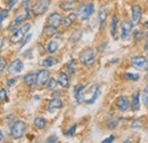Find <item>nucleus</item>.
Here are the masks:
<instances>
[{
  "instance_id": "obj_1",
  "label": "nucleus",
  "mask_w": 148,
  "mask_h": 143,
  "mask_svg": "<svg viewBox=\"0 0 148 143\" xmlns=\"http://www.w3.org/2000/svg\"><path fill=\"white\" fill-rule=\"evenodd\" d=\"M80 62L84 65V67H92L96 62V56H95V52L91 48H87L84 51H82L80 53Z\"/></svg>"
},
{
  "instance_id": "obj_2",
  "label": "nucleus",
  "mask_w": 148,
  "mask_h": 143,
  "mask_svg": "<svg viewBox=\"0 0 148 143\" xmlns=\"http://www.w3.org/2000/svg\"><path fill=\"white\" fill-rule=\"evenodd\" d=\"M25 129H26V124L24 121H21V120L14 121L13 125L10 126V135L13 139L18 140L24 135Z\"/></svg>"
},
{
  "instance_id": "obj_3",
  "label": "nucleus",
  "mask_w": 148,
  "mask_h": 143,
  "mask_svg": "<svg viewBox=\"0 0 148 143\" xmlns=\"http://www.w3.org/2000/svg\"><path fill=\"white\" fill-rule=\"evenodd\" d=\"M50 2L51 0H36L34 5H32V13H34L36 15H41L46 13L49 8Z\"/></svg>"
},
{
  "instance_id": "obj_4",
  "label": "nucleus",
  "mask_w": 148,
  "mask_h": 143,
  "mask_svg": "<svg viewBox=\"0 0 148 143\" xmlns=\"http://www.w3.org/2000/svg\"><path fill=\"white\" fill-rule=\"evenodd\" d=\"M31 25L30 24H25L24 26H22L18 30H15L14 33L10 37V42L12 44H17L19 41H22V39L25 37V35L27 33V31L30 30Z\"/></svg>"
},
{
  "instance_id": "obj_5",
  "label": "nucleus",
  "mask_w": 148,
  "mask_h": 143,
  "mask_svg": "<svg viewBox=\"0 0 148 143\" xmlns=\"http://www.w3.org/2000/svg\"><path fill=\"white\" fill-rule=\"evenodd\" d=\"M131 64L134 69L139 71H146L148 69V60H146L144 56H134L131 60Z\"/></svg>"
},
{
  "instance_id": "obj_6",
  "label": "nucleus",
  "mask_w": 148,
  "mask_h": 143,
  "mask_svg": "<svg viewBox=\"0 0 148 143\" xmlns=\"http://www.w3.org/2000/svg\"><path fill=\"white\" fill-rule=\"evenodd\" d=\"M50 79V73L48 70H40V71L37 73V85L38 88H42L47 83L48 80Z\"/></svg>"
},
{
  "instance_id": "obj_7",
  "label": "nucleus",
  "mask_w": 148,
  "mask_h": 143,
  "mask_svg": "<svg viewBox=\"0 0 148 143\" xmlns=\"http://www.w3.org/2000/svg\"><path fill=\"white\" fill-rule=\"evenodd\" d=\"M132 25H134L131 22H123L121 24V37L123 40H129L132 33Z\"/></svg>"
},
{
  "instance_id": "obj_8",
  "label": "nucleus",
  "mask_w": 148,
  "mask_h": 143,
  "mask_svg": "<svg viewBox=\"0 0 148 143\" xmlns=\"http://www.w3.org/2000/svg\"><path fill=\"white\" fill-rule=\"evenodd\" d=\"M23 69H24L23 62H22L21 60H15V61H13V62L8 65V68H7V73H9V74L19 73Z\"/></svg>"
},
{
  "instance_id": "obj_9",
  "label": "nucleus",
  "mask_w": 148,
  "mask_h": 143,
  "mask_svg": "<svg viewBox=\"0 0 148 143\" xmlns=\"http://www.w3.org/2000/svg\"><path fill=\"white\" fill-rule=\"evenodd\" d=\"M93 10H95L93 3H87V5H84V6L81 7V9H80V16H81V18L83 21H87L93 14Z\"/></svg>"
},
{
  "instance_id": "obj_10",
  "label": "nucleus",
  "mask_w": 148,
  "mask_h": 143,
  "mask_svg": "<svg viewBox=\"0 0 148 143\" xmlns=\"http://www.w3.org/2000/svg\"><path fill=\"white\" fill-rule=\"evenodd\" d=\"M130 106H131V104L129 103L128 96L122 95V96H119V97H117V100H116V108H117L120 111H122V112L127 111L130 108Z\"/></svg>"
},
{
  "instance_id": "obj_11",
  "label": "nucleus",
  "mask_w": 148,
  "mask_h": 143,
  "mask_svg": "<svg viewBox=\"0 0 148 143\" xmlns=\"http://www.w3.org/2000/svg\"><path fill=\"white\" fill-rule=\"evenodd\" d=\"M63 22H64V21H63L62 15L58 14V13H54V14H51V15L48 17V24L51 25V26H55V28H58Z\"/></svg>"
},
{
  "instance_id": "obj_12",
  "label": "nucleus",
  "mask_w": 148,
  "mask_h": 143,
  "mask_svg": "<svg viewBox=\"0 0 148 143\" xmlns=\"http://www.w3.org/2000/svg\"><path fill=\"white\" fill-rule=\"evenodd\" d=\"M73 94H74V99H75V101H76L77 103H81V102L83 101V96H84V87H83L82 85H77V86H75Z\"/></svg>"
},
{
  "instance_id": "obj_13",
  "label": "nucleus",
  "mask_w": 148,
  "mask_h": 143,
  "mask_svg": "<svg viewBox=\"0 0 148 143\" xmlns=\"http://www.w3.org/2000/svg\"><path fill=\"white\" fill-rule=\"evenodd\" d=\"M25 18H27V16H26L25 14H19L18 16L12 22V24H10V25H9V28H8V30H10V31H15V30H16V28L21 25V23H23V22H24V19H25Z\"/></svg>"
},
{
  "instance_id": "obj_14",
  "label": "nucleus",
  "mask_w": 148,
  "mask_h": 143,
  "mask_svg": "<svg viewBox=\"0 0 148 143\" xmlns=\"http://www.w3.org/2000/svg\"><path fill=\"white\" fill-rule=\"evenodd\" d=\"M58 84L64 87V88H69L70 87V79H69V76L64 72H60L58 74Z\"/></svg>"
},
{
  "instance_id": "obj_15",
  "label": "nucleus",
  "mask_w": 148,
  "mask_h": 143,
  "mask_svg": "<svg viewBox=\"0 0 148 143\" xmlns=\"http://www.w3.org/2000/svg\"><path fill=\"white\" fill-rule=\"evenodd\" d=\"M141 18V9L138 5H134L132 7V23L137 24Z\"/></svg>"
},
{
  "instance_id": "obj_16",
  "label": "nucleus",
  "mask_w": 148,
  "mask_h": 143,
  "mask_svg": "<svg viewBox=\"0 0 148 143\" xmlns=\"http://www.w3.org/2000/svg\"><path fill=\"white\" fill-rule=\"evenodd\" d=\"M107 13H108V8L106 6H103L98 12V21H99V24L101 28H103V25L107 18Z\"/></svg>"
},
{
  "instance_id": "obj_17",
  "label": "nucleus",
  "mask_w": 148,
  "mask_h": 143,
  "mask_svg": "<svg viewBox=\"0 0 148 143\" xmlns=\"http://www.w3.org/2000/svg\"><path fill=\"white\" fill-rule=\"evenodd\" d=\"M63 107V101L60 99H57L55 97L53 101L49 102V106H48V111L49 112H54L56 109H60Z\"/></svg>"
},
{
  "instance_id": "obj_18",
  "label": "nucleus",
  "mask_w": 148,
  "mask_h": 143,
  "mask_svg": "<svg viewBox=\"0 0 148 143\" xmlns=\"http://www.w3.org/2000/svg\"><path fill=\"white\" fill-rule=\"evenodd\" d=\"M24 83H25L29 87L33 86V85L37 83V73L30 72V73H27L26 76H24Z\"/></svg>"
},
{
  "instance_id": "obj_19",
  "label": "nucleus",
  "mask_w": 148,
  "mask_h": 143,
  "mask_svg": "<svg viewBox=\"0 0 148 143\" xmlns=\"http://www.w3.org/2000/svg\"><path fill=\"white\" fill-rule=\"evenodd\" d=\"M117 23H119V18L116 17V16H113L110 30H111L112 37H113L114 39H117Z\"/></svg>"
},
{
  "instance_id": "obj_20",
  "label": "nucleus",
  "mask_w": 148,
  "mask_h": 143,
  "mask_svg": "<svg viewBox=\"0 0 148 143\" xmlns=\"http://www.w3.org/2000/svg\"><path fill=\"white\" fill-rule=\"evenodd\" d=\"M130 108H131L132 111H138L139 110V108H140V94L139 93H136L133 95V99H132Z\"/></svg>"
},
{
  "instance_id": "obj_21",
  "label": "nucleus",
  "mask_w": 148,
  "mask_h": 143,
  "mask_svg": "<svg viewBox=\"0 0 148 143\" xmlns=\"http://www.w3.org/2000/svg\"><path fill=\"white\" fill-rule=\"evenodd\" d=\"M58 46H59V44H58L57 40H51V41H49L48 47H47V52H48L49 54L56 53L57 49H58Z\"/></svg>"
},
{
  "instance_id": "obj_22",
  "label": "nucleus",
  "mask_w": 148,
  "mask_h": 143,
  "mask_svg": "<svg viewBox=\"0 0 148 143\" xmlns=\"http://www.w3.org/2000/svg\"><path fill=\"white\" fill-rule=\"evenodd\" d=\"M57 64V60H56L55 57H47V58H45L43 61H42V65L45 67V68H50V67H53V65H56Z\"/></svg>"
},
{
  "instance_id": "obj_23",
  "label": "nucleus",
  "mask_w": 148,
  "mask_h": 143,
  "mask_svg": "<svg viewBox=\"0 0 148 143\" xmlns=\"http://www.w3.org/2000/svg\"><path fill=\"white\" fill-rule=\"evenodd\" d=\"M34 127L38 128V129H43L45 127H46V124H47V121H46V119L45 118H42V117H39V118H36V120H34Z\"/></svg>"
},
{
  "instance_id": "obj_24",
  "label": "nucleus",
  "mask_w": 148,
  "mask_h": 143,
  "mask_svg": "<svg viewBox=\"0 0 148 143\" xmlns=\"http://www.w3.org/2000/svg\"><path fill=\"white\" fill-rule=\"evenodd\" d=\"M75 18H76V14H75V13H71L70 15H67L66 17L64 18V26H65V28L71 26V24L73 23V21Z\"/></svg>"
},
{
  "instance_id": "obj_25",
  "label": "nucleus",
  "mask_w": 148,
  "mask_h": 143,
  "mask_svg": "<svg viewBox=\"0 0 148 143\" xmlns=\"http://www.w3.org/2000/svg\"><path fill=\"white\" fill-rule=\"evenodd\" d=\"M43 32H45L46 36H55V35H57V29H56L55 26H51V25L48 24L43 29Z\"/></svg>"
},
{
  "instance_id": "obj_26",
  "label": "nucleus",
  "mask_w": 148,
  "mask_h": 143,
  "mask_svg": "<svg viewBox=\"0 0 148 143\" xmlns=\"http://www.w3.org/2000/svg\"><path fill=\"white\" fill-rule=\"evenodd\" d=\"M56 85H57V81H56L55 78H50L49 80H48V83L46 84V88L47 90H54L56 88Z\"/></svg>"
},
{
  "instance_id": "obj_27",
  "label": "nucleus",
  "mask_w": 148,
  "mask_h": 143,
  "mask_svg": "<svg viewBox=\"0 0 148 143\" xmlns=\"http://www.w3.org/2000/svg\"><path fill=\"white\" fill-rule=\"evenodd\" d=\"M74 6H75V1H65L60 5L62 9H64V10H70V9L73 8Z\"/></svg>"
},
{
  "instance_id": "obj_28",
  "label": "nucleus",
  "mask_w": 148,
  "mask_h": 143,
  "mask_svg": "<svg viewBox=\"0 0 148 143\" xmlns=\"http://www.w3.org/2000/svg\"><path fill=\"white\" fill-rule=\"evenodd\" d=\"M124 78L128 79V80H132V81H138L139 78H140V76L137 74V73H129L128 72V73L124 74Z\"/></svg>"
},
{
  "instance_id": "obj_29",
  "label": "nucleus",
  "mask_w": 148,
  "mask_h": 143,
  "mask_svg": "<svg viewBox=\"0 0 148 143\" xmlns=\"http://www.w3.org/2000/svg\"><path fill=\"white\" fill-rule=\"evenodd\" d=\"M143 102L146 107H148V86L143 92Z\"/></svg>"
},
{
  "instance_id": "obj_30",
  "label": "nucleus",
  "mask_w": 148,
  "mask_h": 143,
  "mask_svg": "<svg viewBox=\"0 0 148 143\" xmlns=\"http://www.w3.org/2000/svg\"><path fill=\"white\" fill-rule=\"evenodd\" d=\"M76 127H77V125H76V124H74V125L71 127V129H69V131L65 133V135H66V136H73L74 133H75V129H76Z\"/></svg>"
},
{
  "instance_id": "obj_31",
  "label": "nucleus",
  "mask_w": 148,
  "mask_h": 143,
  "mask_svg": "<svg viewBox=\"0 0 148 143\" xmlns=\"http://www.w3.org/2000/svg\"><path fill=\"white\" fill-rule=\"evenodd\" d=\"M0 99H1V101H7V92H6V90L5 88H1V90H0Z\"/></svg>"
},
{
  "instance_id": "obj_32",
  "label": "nucleus",
  "mask_w": 148,
  "mask_h": 143,
  "mask_svg": "<svg viewBox=\"0 0 148 143\" xmlns=\"http://www.w3.org/2000/svg\"><path fill=\"white\" fill-rule=\"evenodd\" d=\"M145 33H143L141 31H137L136 33H134V39L136 40H140V39H143V38H145Z\"/></svg>"
},
{
  "instance_id": "obj_33",
  "label": "nucleus",
  "mask_w": 148,
  "mask_h": 143,
  "mask_svg": "<svg viewBox=\"0 0 148 143\" xmlns=\"http://www.w3.org/2000/svg\"><path fill=\"white\" fill-rule=\"evenodd\" d=\"M132 127L133 128H138V127H143V124H141V120L140 119H137L132 123Z\"/></svg>"
},
{
  "instance_id": "obj_34",
  "label": "nucleus",
  "mask_w": 148,
  "mask_h": 143,
  "mask_svg": "<svg viewBox=\"0 0 148 143\" xmlns=\"http://www.w3.org/2000/svg\"><path fill=\"white\" fill-rule=\"evenodd\" d=\"M7 15H8V12H7L6 9H2V10H1V16H0V21H1V22H3V21H5V18L7 17Z\"/></svg>"
},
{
  "instance_id": "obj_35",
  "label": "nucleus",
  "mask_w": 148,
  "mask_h": 143,
  "mask_svg": "<svg viewBox=\"0 0 148 143\" xmlns=\"http://www.w3.org/2000/svg\"><path fill=\"white\" fill-rule=\"evenodd\" d=\"M56 141H57V135H56V134H53V135H50V136L47 139V142H48V143L56 142Z\"/></svg>"
},
{
  "instance_id": "obj_36",
  "label": "nucleus",
  "mask_w": 148,
  "mask_h": 143,
  "mask_svg": "<svg viewBox=\"0 0 148 143\" xmlns=\"http://www.w3.org/2000/svg\"><path fill=\"white\" fill-rule=\"evenodd\" d=\"M7 2H8V8H13L16 5L17 0H7Z\"/></svg>"
},
{
  "instance_id": "obj_37",
  "label": "nucleus",
  "mask_w": 148,
  "mask_h": 143,
  "mask_svg": "<svg viewBox=\"0 0 148 143\" xmlns=\"http://www.w3.org/2000/svg\"><path fill=\"white\" fill-rule=\"evenodd\" d=\"M114 139H115V136H114V135H111V136H108L107 139H105V140L103 141V143H111L114 141Z\"/></svg>"
},
{
  "instance_id": "obj_38",
  "label": "nucleus",
  "mask_w": 148,
  "mask_h": 143,
  "mask_svg": "<svg viewBox=\"0 0 148 143\" xmlns=\"http://www.w3.org/2000/svg\"><path fill=\"white\" fill-rule=\"evenodd\" d=\"M3 70H5V58L1 57V60H0V71L3 72Z\"/></svg>"
},
{
  "instance_id": "obj_39",
  "label": "nucleus",
  "mask_w": 148,
  "mask_h": 143,
  "mask_svg": "<svg viewBox=\"0 0 148 143\" xmlns=\"http://www.w3.org/2000/svg\"><path fill=\"white\" fill-rule=\"evenodd\" d=\"M16 80H17V78H13V79L8 80V81H7V87H12V85H13V84H15V83H16Z\"/></svg>"
},
{
  "instance_id": "obj_40",
  "label": "nucleus",
  "mask_w": 148,
  "mask_h": 143,
  "mask_svg": "<svg viewBox=\"0 0 148 143\" xmlns=\"http://www.w3.org/2000/svg\"><path fill=\"white\" fill-rule=\"evenodd\" d=\"M31 38H32V36H31V35H27V37H26V39H25V40L23 41V44H22L21 48H23V47H24V45H26V44H27V42L30 41V39H31Z\"/></svg>"
},
{
  "instance_id": "obj_41",
  "label": "nucleus",
  "mask_w": 148,
  "mask_h": 143,
  "mask_svg": "<svg viewBox=\"0 0 148 143\" xmlns=\"http://www.w3.org/2000/svg\"><path fill=\"white\" fill-rule=\"evenodd\" d=\"M116 126H117V121H116V120H115V121L113 120V121H111V123H110L108 127H110L111 129H113V128H114V127H116Z\"/></svg>"
},
{
  "instance_id": "obj_42",
  "label": "nucleus",
  "mask_w": 148,
  "mask_h": 143,
  "mask_svg": "<svg viewBox=\"0 0 148 143\" xmlns=\"http://www.w3.org/2000/svg\"><path fill=\"white\" fill-rule=\"evenodd\" d=\"M0 141L3 142V133H2V132H1V134H0Z\"/></svg>"
},
{
  "instance_id": "obj_43",
  "label": "nucleus",
  "mask_w": 148,
  "mask_h": 143,
  "mask_svg": "<svg viewBox=\"0 0 148 143\" xmlns=\"http://www.w3.org/2000/svg\"><path fill=\"white\" fill-rule=\"evenodd\" d=\"M145 51H147L148 52V40L146 41V44H145Z\"/></svg>"
},
{
  "instance_id": "obj_44",
  "label": "nucleus",
  "mask_w": 148,
  "mask_h": 143,
  "mask_svg": "<svg viewBox=\"0 0 148 143\" xmlns=\"http://www.w3.org/2000/svg\"><path fill=\"white\" fill-rule=\"evenodd\" d=\"M3 41H5V39H3V38H1V48L3 47Z\"/></svg>"
},
{
  "instance_id": "obj_45",
  "label": "nucleus",
  "mask_w": 148,
  "mask_h": 143,
  "mask_svg": "<svg viewBox=\"0 0 148 143\" xmlns=\"http://www.w3.org/2000/svg\"><path fill=\"white\" fill-rule=\"evenodd\" d=\"M145 28H146V29H148V22H146V23H145Z\"/></svg>"
},
{
  "instance_id": "obj_46",
  "label": "nucleus",
  "mask_w": 148,
  "mask_h": 143,
  "mask_svg": "<svg viewBox=\"0 0 148 143\" xmlns=\"http://www.w3.org/2000/svg\"><path fill=\"white\" fill-rule=\"evenodd\" d=\"M147 79H148V73H147Z\"/></svg>"
}]
</instances>
